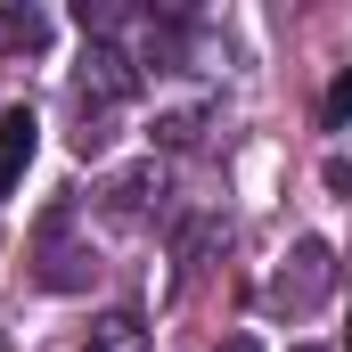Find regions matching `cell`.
<instances>
[{"instance_id":"6da1fadb","label":"cell","mask_w":352,"mask_h":352,"mask_svg":"<svg viewBox=\"0 0 352 352\" xmlns=\"http://www.w3.org/2000/svg\"><path fill=\"white\" fill-rule=\"evenodd\" d=\"M140 58L123 50V41H90L82 66H74V148L82 156H98L107 140H115V115L140 98Z\"/></svg>"},{"instance_id":"7a4b0ae2","label":"cell","mask_w":352,"mask_h":352,"mask_svg":"<svg viewBox=\"0 0 352 352\" xmlns=\"http://www.w3.org/2000/svg\"><path fill=\"white\" fill-rule=\"evenodd\" d=\"M336 287V254H328V238H295V254L270 270L263 303L278 320H303V311H320V295Z\"/></svg>"},{"instance_id":"3957f363","label":"cell","mask_w":352,"mask_h":352,"mask_svg":"<svg viewBox=\"0 0 352 352\" xmlns=\"http://www.w3.org/2000/svg\"><path fill=\"white\" fill-rule=\"evenodd\" d=\"M90 246H74V238H66V213H58V221H50V230H41V287H58V295H66V287H90Z\"/></svg>"},{"instance_id":"277c9868","label":"cell","mask_w":352,"mask_h":352,"mask_svg":"<svg viewBox=\"0 0 352 352\" xmlns=\"http://www.w3.org/2000/svg\"><path fill=\"white\" fill-rule=\"evenodd\" d=\"M33 148H41V123L25 115V107H8L0 115V197H16V180L33 164Z\"/></svg>"},{"instance_id":"5b68a950","label":"cell","mask_w":352,"mask_h":352,"mask_svg":"<svg viewBox=\"0 0 352 352\" xmlns=\"http://www.w3.org/2000/svg\"><path fill=\"white\" fill-rule=\"evenodd\" d=\"M41 50H50V8H33V0L0 8V58H41Z\"/></svg>"},{"instance_id":"8992f818","label":"cell","mask_w":352,"mask_h":352,"mask_svg":"<svg viewBox=\"0 0 352 352\" xmlns=\"http://www.w3.org/2000/svg\"><path fill=\"white\" fill-rule=\"evenodd\" d=\"M148 197H164V173H156V164L123 173L115 188H107V197H98V205H107V221H140V213H148Z\"/></svg>"},{"instance_id":"52a82bcc","label":"cell","mask_w":352,"mask_h":352,"mask_svg":"<svg viewBox=\"0 0 352 352\" xmlns=\"http://www.w3.org/2000/svg\"><path fill=\"white\" fill-rule=\"evenodd\" d=\"M82 352H148V328H140V311H107V320H90Z\"/></svg>"},{"instance_id":"ba28073f","label":"cell","mask_w":352,"mask_h":352,"mask_svg":"<svg viewBox=\"0 0 352 352\" xmlns=\"http://www.w3.org/2000/svg\"><path fill=\"white\" fill-rule=\"evenodd\" d=\"M320 123H328V131H344V123H352V66L328 82V98H320Z\"/></svg>"},{"instance_id":"9c48e42d","label":"cell","mask_w":352,"mask_h":352,"mask_svg":"<svg viewBox=\"0 0 352 352\" xmlns=\"http://www.w3.org/2000/svg\"><path fill=\"white\" fill-rule=\"evenodd\" d=\"M328 188H344V197H352V164H344V156L328 164Z\"/></svg>"},{"instance_id":"30bf717a","label":"cell","mask_w":352,"mask_h":352,"mask_svg":"<svg viewBox=\"0 0 352 352\" xmlns=\"http://www.w3.org/2000/svg\"><path fill=\"white\" fill-rule=\"evenodd\" d=\"M221 352H263V344H254V336H230V344H221Z\"/></svg>"},{"instance_id":"8fae6325","label":"cell","mask_w":352,"mask_h":352,"mask_svg":"<svg viewBox=\"0 0 352 352\" xmlns=\"http://www.w3.org/2000/svg\"><path fill=\"white\" fill-rule=\"evenodd\" d=\"M295 352H311V344H295Z\"/></svg>"}]
</instances>
